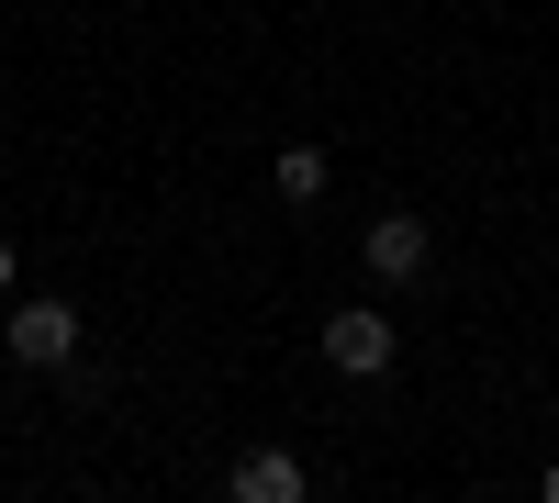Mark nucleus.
I'll list each match as a JSON object with an SVG mask.
<instances>
[{
	"label": "nucleus",
	"mask_w": 559,
	"mask_h": 503,
	"mask_svg": "<svg viewBox=\"0 0 559 503\" xmlns=\"http://www.w3.org/2000/svg\"><path fill=\"white\" fill-rule=\"evenodd\" d=\"M0 336H12V358H23V370H68V358H79V302H57V291H34V302H12V325H0Z\"/></svg>",
	"instance_id": "1"
},
{
	"label": "nucleus",
	"mask_w": 559,
	"mask_h": 503,
	"mask_svg": "<svg viewBox=\"0 0 559 503\" xmlns=\"http://www.w3.org/2000/svg\"><path fill=\"white\" fill-rule=\"evenodd\" d=\"M324 358H336L347 381H381L392 358H403V336L381 325V302H347V313H324Z\"/></svg>",
	"instance_id": "2"
},
{
	"label": "nucleus",
	"mask_w": 559,
	"mask_h": 503,
	"mask_svg": "<svg viewBox=\"0 0 559 503\" xmlns=\"http://www.w3.org/2000/svg\"><path fill=\"white\" fill-rule=\"evenodd\" d=\"M426 258H437V236H426V224H414V213H381V224H369V236H358V268H369V280H426Z\"/></svg>",
	"instance_id": "3"
},
{
	"label": "nucleus",
	"mask_w": 559,
	"mask_h": 503,
	"mask_svg": "<svg viewBox=\"0 0 559 503\" xmlns=\"http://www.w3.org/2000/svg\"><path fill=\"white\" fill-rule=\"evenodd\" d=\"M236 503H302V459L292 447H247L236 459Z\"/></svg>",
	"instance_id": "4"
},
{
	"label": "nucleus",
	"mask_w": 559,
	"mask_h": 503,
	"mask_svg": "<svg viewBox=\"0 0 559 503\" xmlns=\"http://www.w3.org/2000/svg\"><path fill=\"white\" fill-rule=\"evenodd\" d=\"M269 191L292 202V213H313V202H324V146H280V157H269Z\"/></svg>",
	"instance_id": "5"
},
{
	"label": "nucleus",
	"mask_w": 559,
	"mask_h": 503,
	"mask_svg": "<svg viewBox=\"0 0 559 503\" xmlns=\"http://www.w3.org/2000/svg\"><path fill=\"white\" fill-rule=\"evenodd\" d=\"M537 492H548V503H559V459H548V470H537Z\"/></svg>",
	"instance_id": "6"
}]
</instances>
